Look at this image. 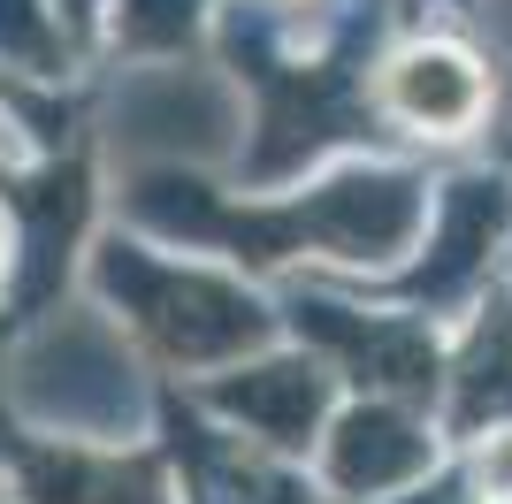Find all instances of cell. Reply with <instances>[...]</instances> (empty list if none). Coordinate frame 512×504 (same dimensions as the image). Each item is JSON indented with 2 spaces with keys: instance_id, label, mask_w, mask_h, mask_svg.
Masks as SVG:
<instances>
[{
  "instance_id": "3957f363",
  "label": "cell",
  "mask_w": 512,
  "mask_h": 504,
  "mask_svg": "<svg viewBox=\"0 0 512 504\" xmlns=\"http://www.w3.org/2000/svg\"><path fill=\"white\" fill-rule=\"evenodd\" d=\"M428 466V436L413 428V420H398L390 405H367V413H352L337 428V451H329V474H337V489H352V497H383V489L413 482Z\"/></svg>"
},
{
  "instance_id": "7a4b0ae2",
  "label": "cell",
  "mask_w": 512,
  "mask_h": 504,
  "mask_svg": "<svg viewBox=\"0 0 512 504\" xmlns=\"http://www.w3.org/2000/svg\"><path fill=\"white\" fill-rule=\"evenodd\" d=\"M375 100L421 138H467L490 115V62L459 39H406L375 77Z\"/></svg>"
},
{
  "instance_id": "5b68a950",
  "label": "cell",
  "mask_w": 512,
  "mask_h": 504,
  "mask_svg": "<svg viewBox=\"0 0 512 504\" xmlns=\"http://www.w3.org/2000/svg\"><path fill=\"white\" fill-rule=\"evenodd\" d=\"M482 413H512V321L490 314L474 352L459 359V420H482Z\"/></svg>"
},
{
  "instance_id": "277c9868",
  "label": "cell",
  "mask_w": 512,
  "mask_h": 504,
  "mask_svg": "<svg viewBox=\"0 0 512 504\" xmlns=\"http://www.w3.org/2000/svg\"><path fill=\"white\" fill-rule=\"evenodd\" d=\"M222 405L268 443H306V428L321 420V367H253L245 382H222Z\"/></svg>"
},
{
  "instance_id": "8992f818",
  "label": "cell",
  "mask_w": 512,
  "mask_h": 504,
  "mask_svg": "<svg viewBox=\"0 0 512 504\" xmlns=\"http://www.w3.org/2000/svg\"><path fill=\"white\" fill-rule=\"evenodd\" d=\"M505 23H512V8H505Z\"/></svg>"
},
{
  "instance_id": "6da1fadb",
  "label": "cell",
  "mask_w": 512,
  "mask_h": 504,
  "mask_svg": "<svg viewBox=\"0 0 512 504\" xmlns=\"http://www.w3.org/2000/svg\"><path fill=\"white\" fill-rule=\"evenodd\" d=\"M115 291L130 298L138 329L169 359H222L237 344H260V306L230 283H214L199 268H161V260H123Z\"/></svg>"
}]
</instances>
